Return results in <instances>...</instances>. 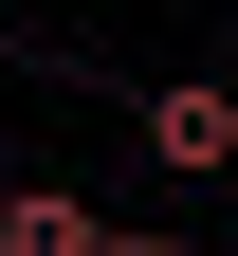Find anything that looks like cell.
Masks as SVG:
<instances>
[{
    "mask_svg": "<svg viewBox=\"0 0 238 256\" xmlns=\"http://www.w3.org/2000/svg\"><path fill=\"white\" fill-rule=\"evenodd\" d=\"M128 128H147V165H183V183L238 165V92H220V74H147V92H128Z\"/></svg>",
    "mask_w": 238,
    "mask_h": 256,
    "instance_id": "6da1fadb",
    "label": "cell"
}]
</instances>
